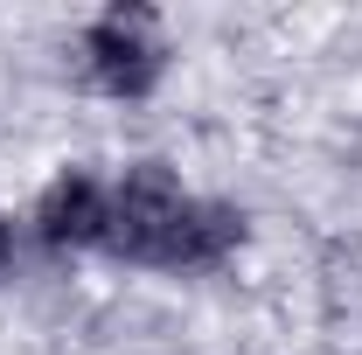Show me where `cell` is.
<instances>
[{
	"label": "cell",
	"instance_id": "6da1fadb",
	"mask_svg": "<svg viewBox=\"0 0 362 355\" xmlns=\"http://www.w3.org/2000/svg\"><path fill=\"white\" fill-rule=\"evenodd\" d=\"M181 209H188V188L175 168L160 161H133L119 188H112V216H105V251L126 258V265H160L168 258V237H175Z\"/></svg>",
	"mask_w": 362,
	"mask_h": 355
},
{
	"label": "cell",
	"instance_id": "7a4b0ae2",
	"mask_svg": "<svg viewBox=\"0 0 362 355\" xmlns=\"http://www.w3.org/2000/svg\"><path fill=\"white\" fill-rule=\"evenodd\" d=\"M84 70L112 98H146L168 77V35L153 7H105L84 28Z\"/></svg>",
	"mask_w": 362,
	"mask_h": 355
},
{
	"label": "cell",
	"instance_id": "3957f363",
	"mask_svg": "<svg viewBox=\"0 0 362 355\" xmlns=\"http://www.w3.org/2000/svg\"><path fill=\"white\" fill-rule=\"evenodd\" d=\"M105 216H112V188L90 168H63L35 202V237L49 251H90L105 244Z\"/></svg>",
	"mask_w": 362,
	"mask_h": 355
},
{
	"label": "cell",
	"instance_id": "277c9868",
	"mask_svg": "<svg viewBox=\"0 0 362 355\" xmlns=\"http://www.w3.org/2000/svg\"><path fill=\"white\" fill-rule=\"evenodd\" d=\"M244 237H251V216H244L237 202H223V195H188L175 237H168L160 272H216Z\"/></svg>",
	"mask_w": 362,
	"mask_h": 355
},
{
	"label": "cell",
	"instance_id": "5b68a950",
	"mask_svg": "<svg viewBox=\"0 0 362 355\" xmlns=\"http://www.w3.org/2000/svg\"><path fill=\"white\" fill-rule=\"evenodd\" d=\"M7 272H14V223L0 216V279H7Z\"/></svg>",
	"mask_w": 362,
	"mask_h": 355
}]
</instances>
